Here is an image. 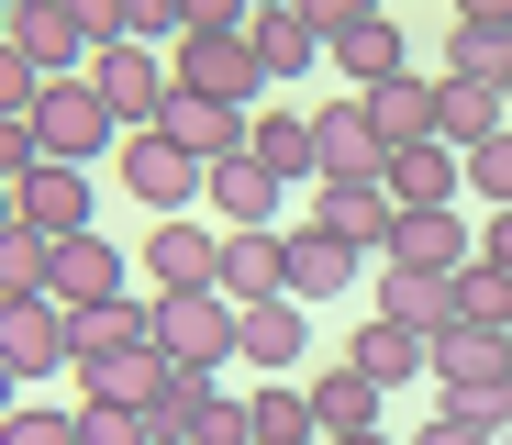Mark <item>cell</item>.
Instances as JSON below:
<instances>
[{
	"label": "cell",
	"instance_id": "83f0119b",
	"mask_svg": "<svg viewBox=\"0 0 512 445\" xmlns=\"http://www.w3.org/2000/svg\"><path fill=\"white\" fill-rule=\"evenodd\" d=\"M212 212H223V234H256V223H279V178L256 167V156H223V167H212Z\"/></svg>",
	"mask_w": 512,
	"mask_h": 445
},
{
	"label": "cell",
	"instance_id": "d6a6232c",
	"mask_svg": "<svg viewBox=\"0 0 512 445\" xmlns=\"http://www.w3.org/2000/svg\"><path fill=\"white\" fill-rule=\"evenodd\" d=\"M45 279H56V234L12 223L0 234V301H45Z\"/></svg>",
	"mask_w": 512,
	"mask_h": 445
},
{
	"label": "cell",
	"instance_id": "7c38bea8",
	"mask_svg": "<svg viewBox=\"0 0 512 445\" xmlns=\"http://www.w3.org/2000/svg\"><path fill=\"white\" fill-rule=\"evenodd\" d=\"M134 267L156 279V301H179V290H212V279H223V234H201V223H156Z\"/></svg>",
	"mask_w": 512,
	"mask_h": 445
},
{
	"label": "cell",
	"instance_id": "f546056e",
	"mask_svg": "<svg viewBox=\"0 0 512 445\" xmlns=\"http://www.w3.org/2000/svg\"><path fill=\"white\" fill-rule=\"evenodd\" d=\"M346 356H357L379 390H401V379H423V368H435V345H423V334H401V323H379V312L357 323V345H346Z\"/></svg>",
	"mask_w": 512,
	"mask_h": 445
},
{
	"label": "cell",
	"instance_id": "7402d4cb",
	"mask_svg": "<svg viewBox=\"0 0 512 445\" xmlns=\"http://www.w3.org/2000/svg\"><path fill=\"white\" fill-rule=\"evenodd\" d=\"M446 78H512V0H479V12H457V34H446Z\"/></svg>",
	"mask_w": 512,
	"mask_h": 445
},
{
	"label": "cell",
	"instance_id": "277c9868",
	"mask_svg": "<svg viewBox=\"0 0 512 445\" xmlns=\"http://www.w3.org/2000/svg\"><path fill=\"white\" fill-rule=\"evenodd\" d=\"M123 190H134L156 223H190V201H212V167L179 156L167 134H123Z\"/></svg>",
	"mask_w": 512,
	"mask_h": 445
},
{
	"label": "cell",
	"instance_id": "ba28073f",
	"mask_svg": "<svg viewBox=\"0 0 512 445\" xmlns=\"http://www.w3.org/2000/svg\"><path fill=\"white\" fill-rule=\"evenodd\" d=\"M234 312H256V301H290V234L279 223H256V234H223V279H212Z\"/></svg>",
	"mask_w": 512,
	"mask_h": 445
},
{
	"label": "cell",
	"instance_id": "7bdbcfd3",
	"mask_svg": "<svg viewBox=\"0 0 512 445\" xmlns=\"http://www.w3.org/2000/svg\"><path fill=\"white\" fill-rule=\"evenodd\" d=\"M501 112H512V78H501Z\"/></svg>",
	"mask_w": 512,
	"mask_h": 445
},
{
	"label": "cell",
	"instance_id": "484cf974",
	"mask_svg": "<svg viewBox=\"0 0 512 445\" xmlns=\"http://www.w3.org/2000/svg\"><path fill=\"white\" fill-rule=\"evenodd\" d=\"M234 356H256V379L301 368V356H312V334H301V301H256V312L234 323Z\"/></svg>",
	"mask_w": 512,
	"mask_h": 445
},
{
	"label": "cell",
	"instance_id": "8fae6325",
	"mask_svg": "<svg viewBox=\"0 0 512 445\" xmlns=\"http://www.w3.org/2000/svg\"><path fill=\"white\" fill-rule=\"evenodd\" d=\"M90 89L112 101V123H123V134H156V123H167V89H179V78H156V56H145V45H112V56L90 67Z\"/></svg>",
	"mask_w": 512,
	"mask_h": 445
},
{
	"label": "cell",
	"instance_id": "5b68a950",
	"mask_svg": "<svg viewBox=\"0 0 512 445\" xmlns=\"http://www.w3.org/2000/svg\"><path fill=\"white\" fill-rule=\"evenodd\" d=\"M179 89H201V101H223V112H256L268 67H256L245 34H190V45H179Z\"/></svg>",
	"mask_w": 512,
	"mask_h": 445
},
{
	"label": "cell",
	"instance_id": "ac0fdd59",
	"mask_svg": "<svg viewBox=\"0 0 512 445\" xmlns=\"http://www.w3.org/2000/svg\"><path fill=\"white\" fill-rule=\"evenodd\" d=\"M123 245H101V234H78V245H56V279H45V301L56 312H101V301H123Z\"/></svg>",
	"mask_w": 512,
	"mask_h": 445
},
{
	"label": "cell",
	"instance_id": "7a4b0ae2",
	"mask_svg": "<svg viewBox=\"0 0 512 445\" xmlns=\"http://www.w3.org/2000/svg\"><path fill=\"white\" fill-rule=\"evenodd\" d=\"M312 12H323V56L346 67V89H390V78H412V45H401L390 12H357V0H312Z\"/></svg>",
	"mask_w": 512,
	"mask_h": 445
},
{
	"label": "cell",
	"instance_id": "e0dca14e",
	"mask_svg": "<svg viewBox=\"0 0 512 445\" xmlns=\"http://www.w3.org/2000/svg\"><path fill=\"white\" fill-rule=\"evenodd\" d=\"M179 156H201V167H223V156H245V134H256V112H223V101H201V89H167V123H156Z\"/></svg>",
	"mask_w": 512,
	"mask_h": 445
},
{
	"label": "cell",
	"instance_id": "e575fe53",
	"mask_svg": "<svg viewBox=\"0 0 512 445\" xmlns=\"http://www.w3.org/2000/svg\"><path fill=\"white\" fill-rule=\"evenodd\" d=\"M78 434H90V445H156V412H123V401H90V412H78Z\"/></svg>",
	"mask_w": 512,
	"mask_h": 445
},
{
	"label": "cell",
	"instance_id": "836d02e7",
	"mask_svg": "<svg viewBox=\"0 0 512 445\" xmlns=\"http://www.w3.org/2000/svg\"><path fill=\"white\" fill-rule=\"evenodd\" d=\"M201 412H212V379H167V401H156V445H190Z\"/></svg>",
	"mask_w": 512,
	"mask_h": 445
},
{
	"label": "cell",
	"instance_id": "9c48e42d",
	"mask_svg": "<svg viewBox=\"0 0 512 445\" xmlns=\"http://www.w3.org/2000/svg\"><path fill=\"white\" fill-rule=\"evenodd\" d=\"M0 368H23V379L78 368V323L56 301H0Z\"/></svg>",
	"mask_w": 512,
	"mask_h": 445
},
{
	"label": "cell",
	"instance_id": "cb8c5ba5",
	"mask_svg": "<svg viewBox=\"0 0 512 445\" xmlns=\"http://www.w3.org/2000/svg\"><path fill=\"white\" fill-rule=\"evenodd\" d=\"M357 101H368V123H379V145L390 156H412V145H435V78H390V89H357Z\"/></svg>",
	"mask_w": 512,
	"mask_h": 445
},
{
	"label": "cell",
	"instance_id": "1f68e13d",
	"mask_svg": "<svg viewBox=\"0 0 512 445\" xmlns=\"http://www.w3.org/2000/svg\"><path fill=\"white\" fill-rule=\"evenodd\" d=\"M256 445H323V423H312V390H290V379H256Z\"/></svg>",
	"mask_w": 512,
	"mask_h": 445
},
{
	"label": "cell",
	"instance_id": "74e56055",
	"mask_svg": "<svg viewBox=\"0 0 512 445\" xmlns=\"http://www.w3.org/2000/svg\"><path fill=\"white\" fill-rule=\"evenodd\" d=\"M468 190H490V201L512 212V134H490V145L468 156Z\"/></svg>",
	"mask_w": 512,
	"mask_h": 445
},
{
	"label": "cell",
	"instance_id": "d590c367",
	"mask_svg": "<svg viewBox=\"0 0 512 445\" xmlns=\"http://www.w3.org/2000/svg\"><path fill=\"white\" fill-rule=\"evenodd\" d=\"M0 445H90V434H78V412H12Z\"/></svg>",
	"mask_w": 512,
	"mask_h": 445
},
{
	"label": "cell",
	"instance_id": "8992f818",
	"mask_svg": "<svg viewBox=\"0 0 512 445\" xmlns=\"http://www.w3.org/2000/svg\"><path fill=\"white\" fill-rule=\"evenodd\" d=\"M101 145H123L112 101H101L90 78H56V89H45V156H56V167H90Z\"/></svg>",
	"mask_w": 512,
	"mask_h": 445
},
{
	"label": "cell",
	"instance_id": "b9f144b4",
	"mask_svg": "<svg viewBox=\"0 0 512 445\" xmlns=\"http://www.w3.org/2000/svg\"><path fill=\"white\" fill-rule=\"evenodd\" d=\"M501 368H512V334H501Z\"/></svg>",
	"mask_w": 512,
	"mask_h": 445
},
{
	"label": "cell",
	"instance_id": "44dd1931",
	"mask_svg": "<svg viewBox=\"0 0 512 445\" xmlns=\"http://www.w3.org/2000/svg\"><path fill=\"white\" fill-rule=\"evenodd\" d=\"M301 390H312V423H323V434H379V401H390V390H379V379L357 368V356H334V368H312Z\"/></svg>",
	"mask_w": 512,
	"mask_h": 445
},
{
	"label": "cell",
	"instance_id": "4316f807",
	"mask_svg": "<svg viewBox=\"0 0 512 445\" xmlns=\"http://www.w3.org/2000/svg\"><path fill=\"white\" fill-rule=\"evenodd\" d=\"M245 156L268 167L279 190H290V178H312V190H323V156H312V112H256V134H245Z\"/></svg>",
	"mask_w": 512,
	"mask_h": 445
},
{
	"label": "cell",
	"instance_id": "52a82bcc",
	"mask_svg": "<svg viewBox=\"0 0 512 445\" xmlns=\"http://www.w3.org/2000/svg\"><path fill=\"white\" fill-rule=\"evenodd\" d=\"M312 156H323V178H390V145H379L357 89H334V101L312 112Z\"/></svg>",
	"mask_w": 512,
	"mask_h": 445
},
{
	"label": "cell",
	"instance_id": "3957f363",
	"mask_svg": "<svg viewBox=\"0 0 512 445\" xmlns=\"http://www.w3.org/2000/svg\"><path fill=\"white\" fill-rule=\"evenodd\" d=\"M234 301L223 290H179V301H156V356H167V368H179V379H212L223 368V356H234Z\"/></svg>",
	"mask_w": 512,
	"mask_h": 445
},
{
	"label": "cell",
	"instance_id": "ffe728a7",
	"mask_svg": "<svg viewBox=\"0 0 512 445\" xmlns=\"http://www.w3.org/2000/svg\"><path fill=\"white\" fill-rule=\"evenodd\" d=\"M167 379H179V368H167L156 345H123V356H78V390H90V401H123V412H156V401H167Z\"/></svg>",
	"mask_w": 512,
	"mask_h": 445
},
{
	"label": "cell",
	"instance_id": "d4e9b609",
	"mask_svg": "<svg viewBox=\"0 0 512 445\" xmlns=\"http://www.w3.org/2000/svg\"><path fill=\"white\" fill-rule=\"evenodd\" d=\"M457 190H468V156H446V145L390 156V201L401 212H457Z\"/></svg>",
	"mask_w": 512,
	"mask_h": 445
},
{
	"label": "cell",
	"instance_id": "8d00e7d4",
	"mask_svg": "<svg viewBox=\"0 0 512 445\" xmlns=\"http://www.w3.org/2000/svg\"><path fill=\"white\" fill-rule=\"evenodd\" d=\"M190 445H256V412L234 401V390H212V412H201V434Z\"/></svg>",
	"mask_w": 512,
	"mask_h": 445
},
{
	"label": "cell",
	"instance_id": "2e32d148",
	"mask_svg": "<svg viewBox=\"0 0 512 445\" xmlns=\"http://www.w3.org/2000/svg\"><path fill=\"white\" fill-rule=\"evenodd\" d=\"M479 245H468V223L457 212H401L390 223V245H379V267H412V279H457Z\"/></svg>",
	"mask_w": 512,
	"mask_h": 445
},
{
	"label": "cell",
	"instance_id": "60d3db41",
	"mask_svg": "<svg viewBox=\"0 0 512 445\" xmlns=\"http://www.w3.org/2000/svg\"><path fill=\"white\" fill-rule=\"evenodd\" d=\"M323 445H390V434H323Z\"/></svg>",
	"mask_w": 512,
	"mask_h": 445
},
{
	"label": "cell",
	"instance_id": "ab89813d",
	"mask_svg": "<svg viewBox=\"0 0 512 445\" xmlns=\"http://www.w3.org/2000/svg\"><path fill=\"white\" fill-rule=\"evenodd\" d=\"M479 256H490V267H512V212H490V234H479Z\"/></svg>",
	"mask_w": 512,
	"mask_h": 445
},
{
	"label": "cell",
	"instance_id": "5bb4252c",
	"mask_svg": "<svg viewBox=\"0 0 512 445\" xmlns=\"http://www.w3.org/2000/svg\"><path fill=\"white\" fill-rule=\"evenodd\" d=\"M245 45H256L268 78H301V67L323 56V12H312V0H256V12H245Z\"/></svg>",
	"mask_w": 512,
	"mask_h": 445
},
{
	"label": "cell",
	"instance_id": "4fadbf2b",
	"mask_svg": "<svg viewBox=\"0 0 512 445\" xmlns=\"http://www.w3.org/2000/svg\"><path fill=\"white\" fill-rule=\"evenodd\" d=\"M12 223H34V234H56V245H78L90 234V167H34L23 190H12Z\"/></svg>",
	"mask_w": 512,
	"mask_h": 445
},
{
	"label": "cell",
	"instance_id": "d6986e66",
	"mask_svg": "<svg viewBox=\"0 0 512 445\" xmlns=\"http://www.w3.org/2000/svg\"><path fill=\"white\" fill-rule=\"evenodd\" d=\"M490 134H512L501 89H490V78H435V145H446V156H479Z\"/></svg>",
	"mask_w": 512,
	"mask_h": 445
},
{
	"label": "cell",
	"instance_id": "603a6c76",
	"mask_svg": "<svg viewBox=\"0 0 512 445\" xmlns=\"http://www.w3.org/2000/svg\"><path fill=\"white\" fill-rule=\"evenodd\" d=\"M446 334H512V267L468 256L457 279H446Z\"/></svg>",
	"mask_w": 512,
	"mask_h": 445
},
{
	"label": "cell",
	"instance_id": "9a60e30c",
	"mask_svg": "<svg viewBox=\"0 0 512 445\" xmlns=\"http://www.w3.org/2000/svg\"><path fill=\"white\" fill-rule=\"evenodd\" d=\"M312 223H323V234H346V245L368 256V245H390L401 201H390V178H323V190H312Z\"/></svg>",
	"mask_w": 512,
	"mask_h": 445
},
{
	"label": "cell",
	"instance_id": "f1b7e54d",
	"mask_svg": "<svg viewBox=\"0 0 512 445\" xmlns=\"http://www.w3.org/2000/svg\"><path fill=\"white\" fill-rule=\"evenodd\" d=\"M346 279H357V245L323 234V223H301V234H290V301H334Z\"/></svg>",
	"mask_w": 512,
	"mask_h": 445
},
{
	"label": "cell",
	"instance_id": "30bf717a",
	"mask_svg": "<svg viewBox=\"0 0 512 445\" xmlns=\"http://www.w3.org/2000/svg\"><path fill=\"white\" fill-rule=\"evenodd\" d=\"M12 56H34L45 78H90V34H78V0H23L12 12Z\"/></svg>",
	"mask_w": 512,
	"mask_h": 445
},
{
	"label": "cell",
	"instance_id": "f35d334b",
	"mask_svg": "<svg viewBox=\"0 0 512 445\" xmlns=\"http://www.w3.org/2000/svg\"><path fill=\"white\" fill-rule=\"evenodd\" d=\"M412 445H501V434H479V423H457V412H435V423H423Z\"/></svg>",
	"mask_w": 512,
	"mask_h": 445
},
{
	"label": "cell",
	"instance_id": "6da1fadb",
	"mask_svg": "<svg viewBox=\"0 0 512 445\" xmlns=\"http://www.w3.org/2000/svg\"><path fill=\"white\" fill-rule=\"evenodd\" d=\"M435 390L457 423L512 434V368H501V334H435Z\"/></svg>",
	"mask_w": 512,
	"mask_h": 445
},
{
	"label": "cell",
	"instance_id": "4dcf8cb0",
	"mask_svg": "<svg viewBox=\"0 0 512 445\" xmlns=\"http://www.w3.org/2000/svg\"><path fill=\"white\" fill-rule=\"evenodd\" d=\"M379 323H401V334H423V345H435V334H446V279L379 267Z\"/></svg>",
	"mask_w": 512,
	"mask_h": 445
}]
</instances>
